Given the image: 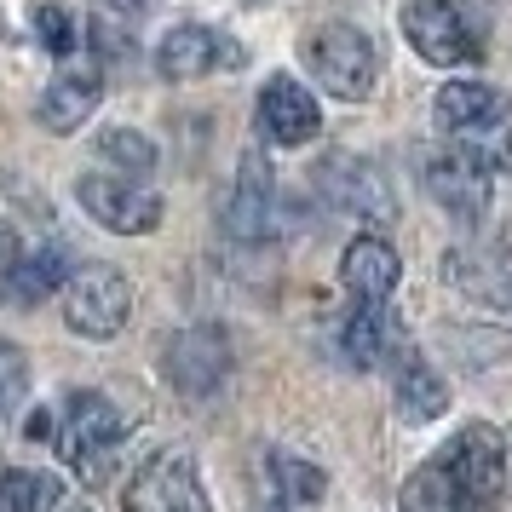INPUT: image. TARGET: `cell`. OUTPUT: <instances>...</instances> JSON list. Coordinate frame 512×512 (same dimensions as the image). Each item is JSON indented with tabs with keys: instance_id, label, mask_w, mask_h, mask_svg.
Masks as SVG:
<instances>
[{
	"instance_id": "cell-1",
	"label": "cell",
	"mask_w": 512,
	"mask_h": 512,
	"mask_svg": "<svg viewBox=\"0 0 512 512\" xmlns=\"http://www.w3.org/2000/svg\"><path fill=\"white\" fill-rule=\"evenodd\" d=\"M507 489V438L472 420L438 455L415 466V478L403 484V512H495Z\"/></svg>"
},
{
	"instance_id": "cell-2",
	"label": "cell",
	"mask_w": 512,
	"mask_h": 512,
	"mask_svg": "<svg viewBox=\"0 0 512 512\" xmlns=\"http://www.w3.org/2000/svg\"><path fill=\"white\" fill-rule=\"evenodd\" d=\"M300 58L305 70L323 81V93L346 98V104H363L374 93V81H380V52H374V41L357 24L311 29L300 41Z\"/></svg>"
},
{
	"instance_id": "cell-3",
	"label": "cell",
	"mask_w": 512,
	"mask_h": 512,
	"mask_svg": "<svg viewBox=\"0 0 512 512\" xmlns=\"http://www.w3.org/2000/svg\"><path fill=\"white\" fill-rule=\"evenodd\" d=\"M121 438H127V415H121L104 392H75L70 397V415L58 426V449H64V461H70L87 484H98V478L110 472Z\"/></svg>"
},
{
	"instance_id": "cell-4",
	"label": "cell",
	"mask_w": 512,
	"mask_h": 512,
	"mask_svg": "<svg viewBox=\"0 0 512 512\" xmlns=\"http://www.w3.org/2000/svg\"><path fill=\"white\" fill-rule=\"evenodd\" d=\"M403 41L438 70H461V64L484 58V35L466 24L455 0H409L403 6Z\"/></svg>"
},
{
	"instance_id": "cell-5",
	"label": "cell",
	"mask_w": 512,
	"mask_h": 512,
	"mask_svg": "<svg viewBox=\"0 0 512 512\" xmlns=\"http://www.w3.org/2000/svg\"><path fill=\"white\" fill-rule=\"evenodd\" d=\"M133 311V288L116 265H81L64 288V323L81 340H116Z\"/></svg>"
},
{
	"instance_id": "cell-6",
	"label": "cell",
	"mask_w": 512,
	"mask_h": 512,
	"mask_svg": "<svg viewBox=\"0 0 512 512\" xmlns=\"http://www.w3.org/2000/svg\"><path fill=\"white\" fill-rule=\"evenodd\" d=\"M317 190H323L328 208L351 213V219H363V225H392L397 219L392 185H386V173H380L369 156H351V150L323 156V167H317Z\"/></svg>"
},
{
	"instance_id": "cell-7",
	"label": "cell",
	"mask_w": 512,
	"mask_h": 512,
	"mask_svg": "<svg viewBox=\"0 0 512 512\" xmlns=\"http://www.w3.org/2000/svg\"><path fill=\"white\" fill-rule=\"evenodd\" d=\"M75 202L116 236H150L162 225V196L150 185H139V179H127V173H81L75 179Z\"/></svg>"
},
{
	"instance_id": "cell-8",
	"label": "cell",
	"mask_w": 512,
	"mask_h": 512,
	"mask_svg": "<svg viewBox=\"0 0 512 512\" xmlns=\"http://www.w3.org/2000/svg\"><path fill=\"white\" fill-rule=\"evenodd\" d=\"M162 374L173 392L185 397H208L225 386V374H231V334L219 323H190L179 328L162 351Z\"/></svg>"
},
{
	"instance_id": "cell-9",
	"label": "cell",
	"mask_w": 512,
	"mask_h": 512,
	"mask_svg": "<svg viewBox=\"0 0 512 512\" xmlns=\"http://www.w3.org/2000/svg\"><path fill=\"white\" fill-rule=\"evenodd\" d=\"M426 190L455 225H478L489 213V196H495L489 156H478V150H432L426 156Z\"/></svg>"
},
{
	"instance_id": "cell-10",
	"label": "cell",
	"mask_w": 512,
	"mask_h": 512,
	"mask_svg": "<svg viewBox=\"0 0 512 512\" xmlns=\"http://www.w3.org/2000/svg\"><path fill=\"white\" fill-rule=\"evenodd\" d=\"M127 512H213L208 495H202V478H196V461L190 455H150L139 466V478L127 484Z\"/></svg>"
},
{
	"instance_id": "cell-11",
	"label": "cell",
	"mask_w": 512,
	"mask_h": 512,
	"mask_svg": "<svg viewBox=\"0 0 512 512\" xmlns=\"http://www.w3.org/2000/svg\"><path fill=\"white\" fill-rule=\"evenodd\" d=\"M242 58L248 52L236 47L231 35H219L208 24H179L162 35V47H156V70L167 81H202L213 70H242Z\"/></svg>"
},
{
	"instance_id": "cell-12",
	"label": "cell",
	"mask_w": 512,
	"mask_h": 512,
	"mask_svg": "<svg viewBox=\"0 0 512 512\" xmlns=\"http://www.w3.org/2000/svg\"><path fill=\"white\" fill-rule=\"evenodd\" d=\"M271 231H277V179H271L265 156L248 150L242 167H236L231 196H225V236H236V242H265Z\"/></svg>"
},
{
	"instance_id": "cell-13",
	"label": "cell",
	"mask_w": 512,
	"mask_h": 512,
	"mask_svg": "<svg viewBox=\"0 0 512 512\" xmlns=\"http://www.w3.org/2000/svg\"><path fill=\"white\" fill-rule=\"evenodd\" d=\"M259 133L271 144H282V150H294V144H311L317 139V127H323V110H317V98H311V87H300L294 75H271L265 87H259Z\"/></svg>"
},
{
	"instance_id": "cell-14",
	"label": "cell",
	"mask_w": 512,
	"mask_h": 512,
	"mask_svg": "<svg viewBox=\"0 0 512 512\" xmlns=\"http://www.w3.org/2000/svg\"><path fill=\"white\" fill-rule=\"evenodd\" d=\"M70 254L58 242H41V248H6L0 254V300L12 305H41L52 288H70Z\"/></svg>"
},
{
	"instance_id": "cell-15",
	"label": "cell",
	"mask_w": 512,
	"mask_h": 512,
	"mask_svg": "<svg viewBox=\"0 0 512 512\" xmlns=\"http://www.w3.org/2000/svg\"><path fill=\"white\" fill-rule=\"evenodd\" d=\"M98 98H104L98 64H64V70L47 81V93L35 98V116H41L47 133H75V127L98 110Z\"/></svg>"
},
{
	"instance_id": "cell-16",
	"label": "cell",
	"mask_w": 512,
	"mask_h": 512,
	"mask_svg": "<svg viewBox=\"0 0 512 512\" xmlns=\"http://www.w3.org/2000/svg\"><path fill=\"white\" fill-rule=\"evenodd\" d=\"M432 116H438L443 133H455V139H472V133H495L501 121L512 116V104L501 87H489V81H449L432 104Z\"/></svg>"
},
{
	"instance_id": "cell-17",
	"label": "cell",
	"mask_w": 512,
	"mask_h": 512,
	"mask_svg": "<svg viewBox=\"0 0 512 512\" xmlns=\"http://www.w3.org/2000/svg\"><path fill=\"white\" fill-rule=\"evenodd\" d=\"M340 351H346L351 369H374V363H397L409 346H403V328H397V317L386 305L357 300V311L340 323Z\"/></svg>"
},
{
	"instance_id": "cell-18",
	"label": "cell",
	"mask_w": 512,
	"mask_h": 512,
	"mask_svg": "<svg viewBox=\"0 0 512 512\" xmlns=\"http://www.w3.org/2000/svg\"><path fill=\"white\" fill-rule=\"evenodd\" d=\"M340 277H346V288L363 305H386L397 277H403V265H397V248L386 236H357L346 254H340Z\"/></svg>"
},
{
	"instance_id": "cell-19",
	"label": "cell",
	"mask_w": 512,
	"mask_h": 512,
	"mask_svg": "<svg viewBox=\"0 0 512 512\" xmlns=\"http://www.w3.org/2000/svg\"><path fill=\"white\" fill-rule=\"evenodd\" d=\"M392 386H397V409L403 420H438L449 409V386H443V374L420 357V351H403L392 363Z\"/></svg>"
},
{
	"instance_id": "cell-20",
	"label": "cell",
	"mask_w": 512,
	"mask_h": 512,
	"mask_svg": "<svg viewBox=\"0 0 512 512\" xmlns=\"http://www.w3.org/2000/svg\"><path fill=\"white\" fill-rule=\"evenodd\" d=\"M449 282L466 288V294H478L489 305H512V265L495 254H478V248H466V254H449Z\"/></svg>"
},
{
	"instance_id": "cell-21",
	"label": "cell",
	"mask_w": 512,
	"mask_h": 512,
	"mask_svg": "<svg viewBox=\"0 0 512 512\" xmlns=\"http://www.w3.org/2000/svg\"><path fill=\"white\" fill-rule=\"evenodd\" d=\"M64 484L41 466H12L0 472V512H58Z\"/></svg>"
},
{
	"instance_id": "cell-22",
	"label": "cell",
	"mask_w": 512,
	"mask_h": 512,
	"mask_svg": "<svg viewBox=\"0 0 512 512\" xmlns=\"http://www.w3.org/2000/svg\"><path fill=\"white\" fill-rule=\"evenodd\" d=\"M265 478L277 489V507H305V501H317L328 489L323 472L311 461H300V455H288V449H271V455H265Z\"/></svg>"
},
{
	"instance_id": "cell-23",
	"label": "cell",
	"mask_w": 512,
	"mask_h": 512,
	"mask_svg": "<svg viewBox=\"0 0 512 512\" xmlns=\"http://www.w3.org/2000/svg\"><path fill=\"white\" fill-rule=\"evenodd\" d=\"M98 156L116 162L127 179H144V173L156 167V144L144 139L139 127H104V133H98Z\"/></svg>"
},
{
	"instance_id": "cell-24",
	"label": "cell",
	"mask_w": 512,
	"mask_h": 512,
	"mask_svg": "<svg viewBox=\"0 0 512 512\" xmlns=\"http://www.w3.org/2000/svg\"><path fill=\"white\" fill-rule=\"evenodd\" d=\"M24 397H29V357H24V346H12L0 334V415L18 409Z\"/></svg>"
},
{
	"instance_id": "cell-25",
	"label": "cell",
	"mask_w": 512,
	"mask_h": 512,
	"mask_svg": "<svg viewBox=\"0 0 512 512\" xmlns=\"http://www.w3.org/2000/svg\"><path fill=\"white\" fill-rule=\"evenodd\" d=\"M29 24H35V35H41V47L58 52V58H70L75 52V24H70V12L64 6H35L29 12Z\"/></svg>"
},
{
	"instance_id": "cell-26",
	"label": "cell",
	"mask_w": 512,
	"mask_h": 512,
	"mask_svg": "<svg viewBox=\"0 0 512 512\" xmlns=\"http://www.w3.org/2000/svg\"><path fill=\"white\" fill-rule=\"evenodd\" d=\"M58 426H52V409H35V415L24 420V438H52Z\"/></svg>"
},
{
	"instance_id": "cell-27",
	"label": "cell",
	"mask_w": 512,
	"mask_h": 512,
	"mask_svg": "<svg viewBox=\"0 0 512 512\" xmlns=\"http://www.w3.org/2000/svg\"><path fill=\"white\" fill-rule=\"evenodd\" d=\"M104 6H116V12H144V0H104Z\"/></svg>"
},
{
	"instance_id": "cell-28",
	"label": "cell",
	"mask_w": 512,
	"mask_h": 512,
	"mask_svg": "<svg viewBox=\"0 0 512 512\" xmlns=\"http://www.w3.org/2000/svg\"><path fill=\"white\" fill-rule=\"evenodd\" d=\"M495 167H507V173H512V144H501V150H495Z\"/></svg>"
},
{
	"instance_id": "cell-29",
	"label": "cell",
	"mask_w": 512,
	"mask_h": 512,
	"mask_svg": "<svg viewBox=\"0 0 512 512\" xmlns=\"http://www.w3.org/2000/svg\"><path fill=\"white\" fill-rule=\"evenodd\" d=\"M64 512H93V507H64Z\"/></svg>"
}]
</instances>
